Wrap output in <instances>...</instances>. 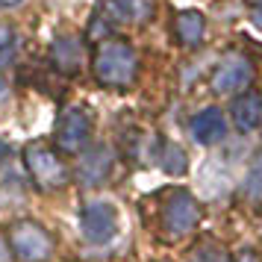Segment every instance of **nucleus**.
<instances>
[{"label":"nucleus","mask_w":262,"mask_h":262,"mask_svg":"<svg viewBox=\"0 0 262 262\" xmlns=\"http://www.w3.org/2000/svg\"><path fill=\"white\" fill-rule=\"evenodd\" d=\"M136 53L127 41H103L95 53V77L103 85L124 89L136 80Z\"/></svg>","instance_id":"1"},{"label":"nucleus","mask_w":262,"mask_h":262,"mask_svg":"<svg viewBox=\"0 0 262 262\" xmlns=\"http://www.w3.org/2000/svg\"><path fill=\"white\" fill-rule=\"evenodd\" d=\"M24 159L30 177L36 180V186H41V189H59V186L68 183V168L62 165V159L48 144H30L24 150Z\"/></svg>","instance_id":"2"},{"label":"nucleus","mask_w":262,"mask_h":262,"mask_svg":"<svg viewBox=\"0 0 262 262\" xmlns=\"http://www.w3.org/2000/svg\"><path fill=\"white\" fill-rule=\"evenodd\" d=\"M9 245H12L15 256L24 262H45L53 253V242H50L48 230L33 224V221L15 224L12 233H9Z\"/></svg>","instance_id":"3"},{"label":"nucleus","mask_w":262,"mask_h":262,"mask_svg":"<svg viewBox=\"0 0 262 262\" xmlns=\"http://www.w3.org/2000/svg\"><path fill=\"white\" fill-rule=\"evenodd\" d=\"M80 227H83V236L92 242V245H106L115 238L121 227L118 209L109 201H95L83 209V218H80Z\"/></svg>","instance_id":"4"},{"label":"nucleus","mask_w":262,"mask_h":262,"mask_svg":"<svg viewBox=\"0 0 262 262\" xmlns=\"http://www.w3.org/2000/svg\"><path fill=\"white\" fill-rule=\"evenodd\" d=\"M250 77H253V68H250V62L245 56H238V53H230L224 59L218 62V68L212 74V89L218 95H233L238 89H245L250 83Z\"/></svg>","instance_id":"5"},{"label":"nucleus","mask_w":262,"mask_h":262,"mask_svg":"<svg viewBox=\"0 0 262 262\" xmlns=\"http://www.w3.org/2000/svg\"><path fill=\"white\" fill-rule=\"evenodd\" d=\"M89 136H92V121H89V115H85L83 109L62 112L59 124H56V144H59L62 150H68V154L83 150Z\"/></svg>","instance_id":"6"},{"label":"nucleus","mask_w":262,"mask_h":262,"mask_svg":"<svg viewBox=\"0 0 262 262\" xmlns=\"http://www.w3.org/2000/svg\"><path fill=\"white\" fill-rule=\"evenodd\" d=\"M198 218H201V209L189 191L171 194V201L165 203V230L171 236H186L189 230H194Z\"/></svg>","instance_id":"7"},{"label":"nucleus","mask_w":262,"mask_h":262,"mask_svg":"<svg viewBox=\"0 0 262 262\" xmlns=\"http://www.w3.org/2000/svg\"><path fill=\"white\" fill-rule=\"evenodd\" d=\"M227 133V121H224V112L215 106H206L203 112H198L194 118H191V136H194V142L201 144H215L221 142Z\"/></svg>","instance_id":"8"},{"label":"nucleus","mask_w":262,"mask_h":262,"mask_svg":"<svg viewBox=\"0 0 262 262\" xmlns=\"http://www.w3.org/2000/svg\"><path fill=\"white\" fill-rule=\"evenodd\" d=\"M233 121L242 133L256 130L262 124V97L256 92H245L242 97L233 100Z\"/></svg>","instance_id":"9"},{"label":"nucleus","mask_w":262,"mask_h":262,"mask_svg":"<svg viewBox=\"0 0 262 262\" xmlns=\"http://www.w3.org/2000/svg\"><path fill=\"white\" fill-rule=\"evenodd\" d=\"M109 168H112V154H109V147H95V150L80 162V177H83V183L92 186V183H100V180L106 177Z\"/></svg>","instance_id":"10"},{"label":"nucleus","mask_w":262,"mask_h":262,"mask_svg":"<svg viewBox=\"0 0 262 262\" xmlns=\"http://www.w3.org/2000/svg\"><path fill=\"white\" fill-rule=\"evenodd\" d=\"M203 30H206V21H203L201 12H194V9L180 12V18H177V38L183 41V45H189V48L201 45Z\"/></svg>","instance_id":"11"},{"label":"nucleus","mask_w":262,"mask_h":262,"mask_svg":"<svg viewBox=\"0 0 262 262\" xmlns=\"http://www.w3.org/2000/svg\"><path fill=\"white\" fill-rule=\"evenodd\" d=\"M112 6L127 21H147L154 15V0H112Z\"/></svg>","instance_id":"12"},{"label":"nucleus","mask_w":262,"mask_h":262,"mask_svg":"<svg viewBox=\"0 0 262 262\" xmlns=\"http://www.w3.org/2000/svg\"><path fill=\"white\" fill-rule=\"evenodd\" d=\"M245 194L250 201H259L262 198V154L253 159V165L248 168V177H245Z\"/></svg>","instance_id":"13"},{"label":"nucleus","mask_w":262,"mask_h":262,"mask_svg":"<svg viewBox=\"0 0 262 262\" xmlns=\"http://www.w3.org/2000/svg\"><path fill=\"white\" fill-rule=\"evenodd\" d=\"M162 168H165L168 174H183L186 171V156H183V150L174 147V144H168L165 156H162Z\"/></svg>","instance_id":"14"},{"label":"nucleus","mask_w":262,"mask_h":262,"mask_svg":"<svg viewBox=\"0 0 262 262\" xmlns=\"http://www.w3.org/2000/svg\"><path fill=\"white\" fill-rule=\"evenodd\" d=\"M253 24H256V27H259V30H262V6H259V9H256V12H253Z\"/></svg>","instance_id":"15"},{"label":"nucleus","mask_w":262,"mask_h":262,"mask_svg":"<svg viewBox=\"0 0 262 262\" xmlns=\"http://www.w3.org/2000/svg\"><path fill=\"white\" fill-rule=\"evenodd\" d=\"M238 259H242V262H256V256H253V253H250V250H248V253H242Z\"/></svg>","instance_id":"16"},{"label":"nucleus","mask_w":262,"mask_h":262,"mask_svg":"<svg viewBox=\"0 0 262 262\" xmlns=\"http://www.w3.org/2000/svg\"><path fill=\"white\" fill-rule=\"evenodd\" d=\"M15 3H21V0H0V6H15Z\"/></svg>","instance_id":"17"},{"label":"nucleus","mask_w":262,"mask_h":262,"mask_svg":"<svg viewBox=\"0 0 262 262\" xmlns=\"http://www.w3.org/2000/svg\"><path fill=\"white\" fill-rule=\"evenodd\" d=\"M3 150H6V147H3V144H0V159H3Z\"/></svg>","instance_id":"18"}]
</instances>
